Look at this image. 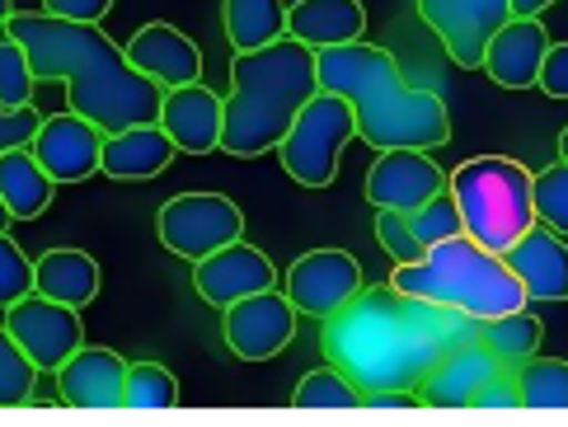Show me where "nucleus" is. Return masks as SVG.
<instances>
[{"label":"nucleus","instance_id":"nucleus-12","mask_svg":"<svg viewBox=\"0 0 568 427\" xmlns=\"http://www.w3.org/2000/svg\"><path fill=\"white\" fill-rule=\"evenodd\" d=\"M362 287H367V282H362V263L348 250H311L282 277V292L292 296V305L315 319L338 315Z\"/></svg>","mask_w":568,"mask_h":427},{"label":"nucleus","instance_id":"nucleus-25","mask_svg":"<svg viewBox=\"0 0 568 427\" xmlns=\"http://www.w3.org/2000/svg\"><path fill=\"white\" fill-rule=\"evenodd\" d=\"M57 179L38 165V155L29 146L19 151H0V197L14 212V221H38L52 207Z\"/></svg>","mask_w":568,"mask_h":427},{"label":"nucleus","instance_id":"nucleus-2","mask_svg":"<svg viewBox=\"0 0 568 427\" xmlns=\"http://www.w3.org/2000/svg\"><path fill=\"white\" fill-rule=\"evenodd\" d=\"M10 38H19L33 61L38 80H62L67 99L80 118H90L104 132L141 128V122H160L165 90L141 75L128 52L99 24H75V19H57L48 10L10 14Z\"/></svg>","mask_w":568,"mask_h":427},{"label":"nucleus","instance_id":"nucleus-33","mask_svg":"<svg viewBox=\"0 0 568 427\" xmlns=\"http://www.w3.org/2000/svg\"><path fill=\"white\" fill-rule=\"evenodd\" d=\"M531 193H536V221L568 240V160L545 165L531 183Z\"/></svg>","mask_w":568,"mask_h":427},{"label":"nucleus","instance_id":"nucleus-15","mask_svg":"<svg viewBox=\"0 0 568 427\" xmlns=\"http://www.w3.org/2000/svg\"><path fill=\"white\" fill-rule=\"evenodd\" d=\"M273 277H277L273 273V258L258 254L254 244H245V240L221 244L216 254L193 263V287H197V296L207 301V305H216V311H226V305L245 301L254 292H268Z\"/></svg>","mask_w":568,"mask_h":427},{"label":"nucleus","instance_id":"nucleus-20","mask_svg":"<svg viewBox=\"0 0 568 427\" xmlns=\"http://www.w3.org/2000/svg\"><path fill=\"white\" fill-rule=\"evenodd\" d=\"M503 258L526 287V301H568V240L559 231L536 221Z\"/></svg>","mask_w":568,"mask_h":427},{"label":"nucleus","instance_id":"nucleus-5","mask_svg":"<svg viewBox=\"0 0 568 427\" xmlns=\"http://www.w3.org/2000/svg\"><path fill=\"white\" fill-rule=\"evenodd\" d=\"M390 287L404 296H418V301H437L446 311H460L479 324L531 305L517 273L507 268V258L484 250V244L470 240L465 231L433 244L418 263H395Z\"/></svg>","mask_w":568,"mask_h":427},{"label":"nucleus","instance_id":"nucleus-31","mask_svg":"<svg viewBox=\"0 0 568 427\" xmlns=\"http://www.w3.org/2000/svg\"><path fill=\"white\" fill-rule=\"evenodd\" d=\"M33 90H38V75H33V61H29L24 43L10 33H0V104L24 109V104H33Z\"/></svg>","mask_w":568,"mask_h":427},{"label":"nucleus","instance_id":"nucleus-13","mask_svg":"<svg viewBox=\"0 0 568 427\" xmlns=\"http://www.w3.org/2000/svg\"><path fill=\"white\" fill-rule=\"evenodd\" d=\"M104 128H94L90 118L75 109L43 118V128L33 136V155L57 183H85L90 174H104Z\"/></svg>","mask_w":568,"mask_h":427},{"label":"nucleus","instance_id":"nucleus-11","mask_svg":"<svg viewBox=\"0 0 568 427\" xmlns=\"http://www.w3.org/2000/svg\"><path fill=\"white\" fill-rule=\"evenodd\" d=\"M296 315L301 311L292 305V296L268 287V292H254L245 301L226 305L221 334H226V348L240 362H268L296 338Z\"/></svg>","mask_w":568,"mask_h":427},{"label":"nucleus","instance_id":"nucleus-38","mask_svg":"<svg viewBox=\"0 0 568 427\" xmlns=\"http://www.w3.org/2000/svg\"><path fill=\"white\" fill-rule=\"evenodd\" d=\"M536 90H545L550 99H568V43L545 52V67H540Z\"/></svg>","mask_w":568,"mask_h":427},{"label":"nucleus","instance_id":"nucleus-6","mask_svg":"<svg viewBox=\"0 0 568 427\" xmlns=\"http://www.w3.org/2000/svg\"><path fill=\"white\" fill-rule=\"evenodd\" d=\"M536 174L513 155H475L446 179V193L460 207V226L484 250L507 254L536 226Z\"/></svg>","mask_w":568,"mask_h":427},{"label":"nucleus","instance_id":"nucleus-45","mask_svg":"<svg viewBox=\"0 0 568 427\" xmlns=\"http://www.w3.org/2000/svg\"><path fill=\"white\" fill-rule=\"evenodd\" d=\"M559 160H568V128L559 132Z\"/></svg>","mask_w":568,"mask_h":427},{"label":"nucleus","instance_id":"nucleus-3","mask_svg":"<svg viewBox=\"0 0 568 427\" xmlns=\"http://www.w3.org/2000/svg\"><path fill=\"white\" fill-rule=\"evenodd\" d=\"M320 90L348 99L357 113V136L372 151H437L452 141V113L433 90H418L404 80L395 52L376 43H338L315 52Z\"/></svg>","mask_w":568,"mask_h":427},{"label":"nucleus","instance_id":"nucleus-26","mask_svg":"<svg viewBox=\"0 0 568 427\" xmlns=\"http://www.w3.org/2000/svg\"><path fill=\"white\" fill-rule=\"evenodd\" d=\"M221 14L235 52H258L287 38V0H221Z\"/></svg>","mask_w":568,"mask_h":427},{"label":"nucleus","instance_id":"nucleus-18","mask_svg":"<svg viewBox=\"0 0 568 427\" xmlns=\"http://www.w3.org/2000/svg\"><path fill=\"white\" fill-rule=\"evenodd\" d=\"M221 118H226V99L216 90H207L202 80L165 90V104H160V128H165L174 146L189 151V155L221 151Z\"/></svg>","mask_w":568,"mask_h":427},{"label":"nucleus","instance_id":"nucleus-42","mask_svg":"<svg viewBox=\"0 0 568 427\" xmlns=\"http://www.w3.org/2000/svg\"><path fill=\"white\" fill-rule=\"evenodd\" d=\"M555 0H513V14H545Z\"/></svg>","mask_w":568,"mask_h":427},{"label":"nucleus","instance_id":"nucleus-22","mask_svg":"<svg viewBox=\"0 0 568 427\" xmlns=\"http://www.w3.org/2000/svg\"><path fill=\"white\" fill-rule=\"evenodd\" d=\"M362 33H367L362 0H296V6H287V38H296V43H306L315 52L357 43Z\"/></svg>","mask_w":568,"mask_h":427},{"label":"nucleus","instance_id":"nucleus-17","mask_svg":"<svg viewBox=\"0 0 568 427\" xmlns=\"http://www.w3.org/2000/svg\"><path fill=\"white\" fill-rule=\"evenodd\" d=\"M132 67L155 80L160 90H179V85H193V80H202V52L189 33H179L174 24H141L132 33V43L123 48Z\"/></svg>","mask_w":568,"mask_h":427},{"label":"nucleus","instance_id":"nucleus-27","mask_svg":"<svg viewBox=\"0 0 568 427\" xmlns=\"http://www.w3.org/2000/svg\"><path fill=\"white\" fill-rule=\"evenodd\" d=\"M479 343L507 366V372H517L521 362H531V357L540 353L545 324H540V315H531V311L521 305V311H513V315L484 319V324H479Z\"/></svg>","mask_w":568,"mask_h":427},{"label":"nucleus","instance_id":"nucleus-19","mask_svg":"<svg viewBox=\"0 0 568 427\" xmlns=\"http://www.w3.org/2000/svg\"><path fill=\"white\" fill-rule=\"evenodd\" d=\"M503 372H507V366L489 348H484L479 338L475 343H456V348H446V357L418 380V399L437 404V409H452V404H475V395L489 380H498Z\"/></svg>","mask_w":568,"mask_h":427},{"label":"nucleus","instance_id":"nucleus-16","mask_svg":"<svg viewBox=\"0 0 568 427\" xmlns=\"http://www.w3.org/2000/svg\"><path fill=\"white\" fill-rule=\"evenodd\" d=\"M550 33H545L540 14H513L507 24L494 33L489 52H484V67L498 90H536L545 52H550Z\"/></svg>","mask_w":568,"mask_h":427},{"label":"nucleus","instance_id":"nucleus-23","mask_svg":"<svg viewBox=\"0 0 568 427\" xmlns=\"http://www.w3.org/2000/svg\"><path fill=\"white\" fill-rule=\"evenodd\" d=\"M179 146L160 122H141V128H123L104 136V174L109 179H155L174 165Z\"/></svg>","mask_w":568,"mask_h":427},{"label":"nucleus","instance_id":"nucleus-43","mask_svg":"<svg viewBox=\"0 0 568 427\" xmlns=\"http://www.w3.org/2000/svg\"><path fill=\"white\" fill-rule=\"evenodd\" d=\"M10 14H14V0H0V33L10 29Z\"/></svg>","mask_w":568,"mask_h":427},{"label":"nucleus","instance_id":"nucleus-1","mask_svg":"<svg viewBox=\"0 0 568 427\" xmlns=\"http://www.w3.org/2000/svg\"><path fill=\"white\" fill-rule=\"evenodd\" d=\"M479 319L395 287H362L338 315L324 319V353L348 372L362 395L414 390L456 343H475Z\"/></svg>","mask_w":568,"mask_h":427},{"label":"nucleus","instance_id":"nucleus-34","mask_svg":"<svg viewBox=\"0 0 568 427\" xmlns=\"http://www.w3.org/2000/svg\"><path fill=\"white\" fill-rule=\"evenodd\" d=\"M409 226L423 240V250H433V244H442V240H452V235L465 231L460 226V207H456L452 193H437L433 202H423L418 212H409Z\"/></svg>","mask_w":568,"mask_h":427},{"label":"nucleus","instance_id":"nucleus-36","mask_svg":"<svg viewBox=\"0 0 568 427\" xmlns=\"http://www.w3.org/2000/svg\"><path fill=\"white\" fill-rule=\"evenodd\" d=\"M376 244L395 263H418L423 254H428L423 250V240L414 235V226H409V212H390V207L376 212Z\"/></svg>","mask_w":568,"mask_h":427},{"label":"nucleus","instance_id":"nucleus-4","mask_svg":"<svg viewBox=\"0 0 568 427\" xmlns=\"http://www.w3.org/2000/svg\"><path fill=\"white\" fill-rule=\"evenodd\" d=\"M315 94H320L315 48L296 43V38H277V43L258 52H235L226 118H221V151L235 160L268 155L273 146H282L296 113Z\"/></svg>","mask_w":568,"mask_h":427},{"label":"nucleus","instance_id":"nucleus-28","mask_svg":"<svg viewBox=\"0 0 568 427\" xmlns=\"http://www.w3.org/2000/svg\"><path fill=\"white\" fill-rule=\"evenodd\" d=\"M513 376H517L526 409H568V362L531 357V362H521Z\"/></svg>","mask_w":568,"mask_h":427},{"label":"nucleus","instance_id":"nucleus-41","mask_svg":"<svg viewBox=\"0 0 568 427\" xmlns=\"http://www.w3.org/2000/svg\"><path fill=\"white\" fill-rule=\"evenodd\" d=\"M362 404L367 409H418V395L414 390H372V395H362Z\"/></svg>","mask_w":568,"mask_h":427},{"label":"nucleus","instance_id":"nucleus-37","mask_svg":"<svg viewBox=\"0 0 568 427\" xmlns=\"http://www.w3.org/2000/svg\"><path fill=\"white\" fill-rule=\"evenodd\" d=\"M38 128H43V113H38L33 104H24V109H6V104H0V151L33 146Z\"/></svg>","mask_w":568,"mask_h":427},{"label":"nucleus","instance_id":"nucleus-39","mask_svg":"<svg viewBox=\"0 0 568 427\" xmlns=\"http://www.w3.org/2000/svg\"><path fill=\"white\" fill-rule=\"evenodd\" d=\"M43 10L57 19H75V24H99L113 10V0H43Z\"/></svg>","mask_w":568,"mask_h":427},{"label":"nucleus","instance_id":"nucleus-35","mask_svg":"<svg viewBox=\"0 0 568 427\" xmlns=\"http://www.w3.org/2000/svg\"><path fill=\"white\" fill-rule=\"evenodd\" d=\"M29 292H33V258L10 240V231H0V311H10Z\"/></svg>","mask_w":568,"mask_h":427},{"label":"nucleus","instance_id":"nucleus-24","mask_svg":"<svg viewBox=\"0 0 568 427\" xmlns=\"http://www.w3.org/2000/svg\"><path fill=\"white\" fill-rule=\"evenodd\" d=\"M33 292L85 311V305L99 296V263H94V254H85V250H48L43 258H33Z\"/></svg>","mask_w":568,"mask_h":427},{"label":"nucleus","instance_id":"nucleus-30","mask_svg":"<svg viewBox=\"0 0 568 427\" xmlns=\"http://www.w3.org/2000/svg\"><path fill=\"white\" fill-rule=\"evenodd\" d=\"M179 404V380L160 362H132L123 385V409H170Z\"/></svg>","mask_w":568,"mask_h":427},{"label":"nucleus","instance_id":"nucleus-40","mask_svg":"<svg viewBox=\"0 0 568 427\" xmlns=\"http://www.w3.org/2000/svg\"><path fill=\"white\" fill-rule=\"evenodd\" d=\"M521 404V390H517V376H498V380H489L484 390L475 395V409H517Z\"/></svg>","mask_w":568,"mask_h":427},{"label":"nucleus","instance_id":"nucleus-21","mask_svg":"<svg viewBox=\"0 0 568 427\" xmlns=\"http://www.w3.org/2000/svg\"><path fill=\"white\" fill-rule=\"evenodd\" d=\"M128 362L113 348H75L71 362L57 372V390L75 409H123Z\"/></svg>","mask_w":568,"mask_h":427},{"label":"nucleus","instance_id":"nucleus-32","mask_svg":"<svg viewBox=\"0 0 568 427\" xmlns=\"http://www.w3.org/2000/svg\"><path fill=\"white\" fill-rule=\"evenodd\" d=\"M38 376L43 372L33 366V357L19 348L14 334L0 324V404H29L38 390Z\"/></svg>","mask_w":568,"mask_h":427},{"label":"nucleus","instance_id":"nucleus-9","mask_svg":"<svg viewBox=\"0 0 568 427\" xmlns=\"http://www.w3.org/2000/svg\"><path fill=\"white\" fill-rule=\"evenodd\" d=\"M6 329L14 334V343L33 357L38 372H62L75 348H85V324L80 311L67 301H52L43 292H29L24 301H14L6 311Z\"/></svg>","mask_w":568,"mask_h":427},{"label":"nucleus","instance_id":"nucleus-7","mask_svg":"<svg viewBox=\"0 0 568 427\" xmlns=\"http://www.w3.org/2000/svg\"><path fill=\"white\" fill-rule=\"evenodd\" d=\"M357 136V113L348 99L320 90L306 109L296 113L292 132L282 136L277 160L301 189H329L338 179V151Z\"/></svg>","mask_w":568,"mask_h":427},{"label":"nucleus","instance_id":"nucleus-8","mask_svg":"<svg viewBox=\"0 0 568 427\" xmlns=\"http://www.w3.org/2000/svg\"><path fill=\"white\" fill-rule=\"evenodd\" d=\"M155 235L179 258H207L221 244L245 240V212L226 193H179L155 216Z\"/></svg>","mask_w":568,"mask_h":427},{"label":"nucleus","instance_id":"nucleus-29","mask_svg":"<svg viewBox=\"0 0 568 427\" xmlns=\"http://www.w3.org/2000/svg\"><path fill=\"white\" fill-rule=\"evenodd\" d=\"M292 399L301 404V409H357L362 390L353 385L348 372H338V366L329 362V366H320V372L301 376V385H296Z\"/></svg>","mask_w":568,"mask_h":427},{"label":"nucleus","instance_id":"nucleus-44","mask_svg":"<svg viewBox=\"0 0 568 427\" xmlns=\"http://www.w3.org/2000/svg\"><path fill=\"white\" fill-rule=\"evenodd\" d=\"M10 221H14V212L6 207V197H0V231H10Z\"/></svg>","mask_w":568,"mask_h":427},{"label":"nucleus","instance_id":"nucleus-10","mask_svg":"<svg viewBox=\"0 0 568 427\" xmlns=\"http://www.w3.org/2000/svg\"><path fill=\"white\" fill-rule=\"evenodd\" d=\"M414 6L460 71H479L494 33L513 19V0H414Z\"/></svg>","mask_w":568,"mask_h":427},{"label":"nucleus","instance_id":"nucleus-14","mask_svg":"<svg viewBox=\"0 0 568 427\" xmlns=\"http://www.w3.org/2000/svg\"><path fill=\"white\" fill-rule=\"evenodd\" d=\"M446 174L428 151L414 146H395V151H376V165L367 170V202L381 212H418L423 202H433L437 193H446Z\"/></svg>","mask_w":568,"mask_h":427}]
</instances>
